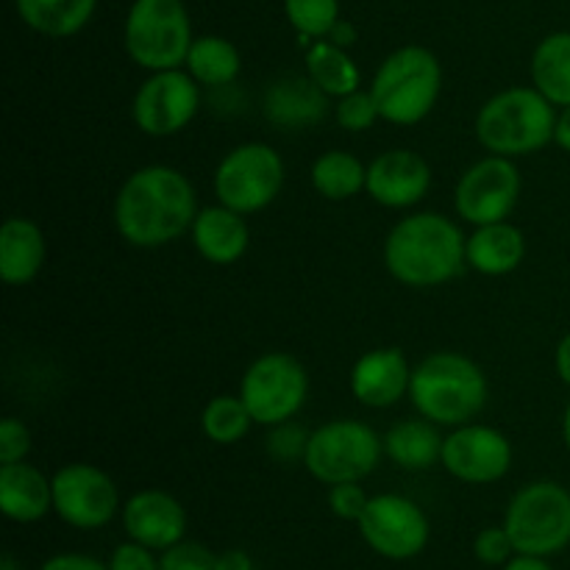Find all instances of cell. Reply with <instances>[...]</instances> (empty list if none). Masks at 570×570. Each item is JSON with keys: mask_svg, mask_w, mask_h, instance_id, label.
<instances>
[{"mask_svg": "<svg viewBox=\"0 0 570 570\" xmlns=\"http://www.w3.org/2000/svg\"><path fill=\"white\" fill-rule=\"evenodd\" d=\"M115 228L134 248H161L193 228L198 198L181 170L148 165L122 181L115 198Z\"/></svg>", "mask_w": 570, "mask_h": 570, "instance_id": "cell-1", "label": "cell"}, {"mask_svg": "<svg viewBox=\"0 0 570 570\" xmlns=\"http://www.w3.org/2000/svg\"><path fill=\"white\" fill-rule=\"evenodd\" d=\"M468 237L440 212H415L390 228L384 265L395 282L415 289L449 284L468 265Z\"/></svg>", "mask_w": 570, "mask_h": 570, "instance_id": "cell-2", "label": "cell"}, {"mask_svg": "<svg viewBox=\"0 0 570 570\" xmlns=\"http://www.w3.org/2000/svg\"><path fill=\"white\" fill-rule=\"evenodd\" d=\"M410 399L417 415L438 426H465L490 399L482 367L456 351H434L412 367Z\"/></svg>", "mask_w": 570, "mask_h": 570, "instance_id": "cell-3", "label": "cell"}, {"mask_svg": "<svg viewBox=\"0 0 570 570\" xmlns=\"http://www.w3.org/2000/svg\"><path fill=\"white\" fill-rule=\"evenodd\" d=\"M557 106L534 87H512L493 95L476 115V137L484 150L507 159L529 156L554 142Z\"/></svg>", "mask_w": 570, "mask_h": 570, "instance_id": "cell-4", "label": "cell"}, {"mask_svg": "<svg viewBox=\"0 0 570 570\" xmlns=\"http://www.w3.org/2000/svg\"><path fill=\"white\" fill-rule=\"evenodd\" d=\"M443 92V67L432 50L404 45L379 65L371 81L382 120L393 126H417L432 115Z\"/></svg>", "mask_w": 570, "mask_h": 570, "instance_id": "cell-5", "label": "cell"}, {"mask_svg": "<svg viewBox=\"0 0 570 570\" xmlns=\"http://www.w3.org/2000/svg\"><path fill=\"white\" fill-rule=\"evenodd\" d=\"M193 39V22L181 0H134L122 28L126 53L150 72L181 67Z\"/></svg>", "mask_w": 570, "mask_h": 570, "instance_id": "cell-6", "label": "cell"}, {"mask_svg": "<svg viewBox=\"0 0 570 570\" xmlns=\"http://www.w3.org/2000/svg\"><path fill=\"white\" fill-rule=\"evenodd\" d=\"M504 529L518 554H560L570 546V490L549 479L527 484L512 495Z\"/></svg>", "mask_w": 570, "mask_h": 570, "instance_id": "cell-7", "label": "cell"}, {"mask_svg": "<svg viewBox=\"0 0 570 570\" xmlns=\"http://www.w3.org/2000/svg\"><path fill=\"white\" fill-rule=\"evenodd\" d=\"M384 454V438H379L367 423L362 421H332L309 434L306 443L304 465L317 482L343 484L362 482L376 471Z\"/></svg>", "mask_w": 570, "mask_h": 570, "instance_id": "cell-8", "label": "cell"}, {"mask_svg": "<svg viewBox=\"0 0 570 570\" xmlns=\"http://www.w3.org/2000/svg\"><path fill=\"white\" fill-rule=\"evenodd\" d=\"M284 187V159L267 142H243L228 150L215 170L217 204L254 215L267 209Z\"/></svg>", "mask_w": 570, "mask_h": 570, "instance_id": "cell-9", "label": "cell"}, {"mask_svg": "<svg viewBox=\"0 0 570 570\" xmlns=\"http://www.w3.org/2000/svg\"><path fill=\"white\" fill-rule=\"evenodd\" d=\"M306 395H309L306 367L282 351H267L250 362L239 382V399L248 406L250 417L267 429L293 421L306 404Z\"/></svg>", "mask_w": 570, "mask_h": 570, "instance_id": "cell-10", "label": "cell"}, {"mask_svg": "<svg viewBox=\"0 0 570 570\" xmlns=\"http://www.w3.org/2000/svg\"><path fill=\"white\" fill-rule=\"evenodd\" d=\"M521 198V173L507 156H484L468 167L454 189V209L471 226H490L512 215Z\"/></svg>", "mask_w": 570, "mask_h": 570, "instance_id": "cell-11", "label": "cell"}, {"mask_svg": "<svg viewBox=\"0 0 570 570\" xmlns=\"http://www.w3.org/2000/svg\"><path fill=\"white\" fill-rule=\"evenodd\" d=\"M200 109V83L184 70L150 72L131 104L137 128L148 137H173L195 120Z\"/></svg>", "mask_w": 570, "mask_h": 570, "instance_id": "cell-12", "label": "cell"}, {"mask_svg": "<svg viewBox=\"0 0 570 570\" xmlns=\"http://www.w3.org/2000/svg\"><path fill=\"white\" fill-rule=\"evenodd\" d=\"M356 523L365 543L387 560H412L429 543V518L404 495H373Z\"/></svg>", "mask_w": 570, "mask_h": 570, "instance_id": "cell-13", "label": "cell"}, {"mask_svg": "<svg viewBox=\"0 0 570 570\" xmlns=\"http://www.w3.org/2000/svg\"><path fill=\"white\" fill-rule=\"evenodd\" d=\"M120 495L111 476L89 462H70L53 473V510L70 527L100 529L117 515Z\"/></svg>", "mask_w": 570, "mask_h": 570, "instance_id": "cell-14", "label": "cell"}, {"mask_svg": "<svg viewBox=\"0 0 570 570\" xmlns=\"http://www.w3.org/2000/svg\"><path fill=\"white\" fill-rule=\"evenodd\" d=\"M440 462L460 482L493 484L512 468V443L499 429L471 421L445 434Z\"/></svg>", "mask_w": 570, "mask_h": 570, "instance_id": "cell-15", "label": "cell"}, {"mask_svg": "<svg viewBox=\"0 0 570 570\" xmlns=\"http://www.w3.org/2000/svg\"><path fill=\"white\" fill-rule=\"evenodd\" d=\"M429 187H432V167L417 150H384L367 165L365 193L387 209H410L421 204Z\"/></svg>", "mask_w": 570, "mask_h": 570, "instance_id": "cell-16", "label": "cell"}, {"mask_svg": "<svg viewBox=\"0 0 570 570\" xmlns=\"http://www.w3.org/2000/svg\"><path fill=\"white\" fill-rule=\"evenodd\" d=\"M122 527L137 543L154 551H167L184 540L187 512L165 490H139L122 507Z\"/></svg>", "mask_w": 570, "mask_h": 570, "instance_id": "cell-17", "label": "cell"}, {"mask_svg": "<svg viewBox=\"0 0 570 570\" xmlns=\"http://www.w3.org/2000/svg\"><path fill=\"white\" fill-rule=\"evenodd\" d=\"M412 367L399 348H373L351 367V393L362 406L387 410L410 395Z\"/></svg>", "mask_w": 570, "mask_h": 570, "instance_id": "cell-18", "label": "cell"}, {"mask_svg": "<svg viewBox=\"0 0 570 570\" xmlns=\"http://www.w3.org/2000/svg\"><path fill=\"white\" fill-rule=\"evenodd\" d=\"M193 245L206 262L212 265H234L245 256L250 245V228L245 223V215L228 209V206H204L195 215L193 228Z\"/></svg>", "mask_w": 570, "mask_h": 570, "instance_id": "cell-19", "label": "cell"}, {"mask_svg": "<svg viewBox=\"0 0 570 570\" xmlns=\"http://www.w3.org/2000/svg\"><path fill=\"white\" fill-rule=\"evenodd\" d=\"M0 510L17 523L42 521L53 510V479L26 460L0 465Z\"/></svg>", "mask_w": 570, "mask_h": 570, "instance_id": "cell-20", "label": "cell"}, {"mask_svg": "<svg viewBox=\"0 0 570 570\" xmlns=\"http://www.w3.org/2000/svg\"><path fill=\"white\" fill-rule=\"evenodd\" d=\"M48 243L28 217H9L0 228V276L9 287H26L42 273Z\"/></svg>", "mask_w": 570, "mask_h": 570, "instance_id": "cell-21", "label": "cell"}, {"mask_svg": "<svg viewBox=\"0 0 570 570\" xmlns=\"http://www.w3.org/2000/svg\"><path fill=\"white\" fill-rule=\"evenodd\" d=\"M326 98L309 76H284L267 89L265 115L282 128L315 126L326 115Z\"/></svg>", "mask_w": 570, "mask_h": 570, "instance_id": "cell-22", "label": "cell"}, {"mask_svg": "<svg viewBox=\"0 0 570 570\" xmlns=\"http://www.w3.org/2000/svg\"><path fill=\"white\" fill-rule=\"evenodd\" d=\"M468 267L482 276H507L518 271L527 256V237L518 226L501 220L490 226H476L468 237Z\"/></svg>", "mask_w": 570, "mask_h": 570, "instance_id": "cell-23", "label": "cell"}, {"mask_svg": "<svg viewBox=\"0 0 570 570\" xmlns=\"http://www.w3.org/2000/svg\"><path fill=\"white\" fill-rule=\"evenodd\" d=\"M443 440L438 423L426 421V417L401 421L384 434V454L406 471H426V468L438 465L443 456Z\"/></svg>", "mask_w": 570, "mask_h": 570, "instance_id": "cell-24", "label": "cell"}, {"mask_svg": "<svg viewBox=\"0 0 570 570\" xmlns=\"http://www.w3.org/2000/svg\"><path fill=\"white\" fill-rule=\"evenodd\" d=\"M98 0H14L17 14L31 31L67 39L81 31L95 14Z\"/></svg>", "mask_w": 570, "mask_h": 570, "instance_id": "cell-25", "label": "cell"}, {"mask_svg": "<svg viewBox=\"0 0 570 570\" xmlns=\"http://www.w3.org/2000/svg\"><path fill=\"white\" fill-rule=\"evenodd\" d=\"M532 87L566 109L570 106V31H554L532 53Z\"/></svg>", "mask_w": 570, "mask_h": 570, "instance_id": "cell-26", "label": "cell"}, {"mask_svg": "<svg viewBox=\"0 0 570 570\" xmlns=\"http://www.w3.org/2000/svg\"><path fill=\"white\" fill-rule=\"evenodd\" d=\"M184 65L200 87H226L243 70V56H239L237 45L209 33V37L193 39Z\"/></svg>", "mask_w": 570, "mask_h": 570, "instance_id": "cell-27", "label": "cell"}, {"mask_svg": "<svg viewBox=\"0 0 570 570\" xmlns=\"http://www.w3.org/2000/svg\"><path fill=\"white\" fill-rule=\"evenodd\" d=\"M306 76L328 95V98H343V95L360 89V67L351 59L348 50L328 39H317L306 53Z\"/></svg>", "mask_w": 570, "mask_h": 570, "instance_id": "cell-28", "label": "cell"}, {"mask_svg": "<svg viewBox=\"0 0 570 570\" xmlns=\"http://www.w3.org/2000/svg\"><path fill=\"white\" fill-rule=\"evenodd\" d=\"M367 184V167L348 150H326L312 165V187L326 200H348Z\"/></svg>", "mask_w": 570, "mask_h": 570, "instance_id": "cell-29", "label": "cell"}, {"mask_svg": "<svg viewBox=\"0 0 570 570\" xmlns=\"http://www.w3.org/2000/svg\"><path fill=\"white\" fill-rule=\"evenodd\" d=\"M204 434L217 445H234L250 432L254 417L239 395H215L200 412Z\"/></svg>", "mask_w": 570, "mask_h": 570, "instance_id": "cell-30", "label": "cell"}, {"mask_svg": "<svg viewBox=\"0 0 570 570\" xmlns=\"http://www.w3.org/2000/svg\"><path fill=\"white\" fill-rule=\"evenodd\" d=\"M287 20L301 37L323 39L340 22L337 0H284Z\"/></svg>", "mask_w": 570, "mask_h": 570, "instance_id": "cell-31", "label": "cell"}, {"mask_svg": "<svg viewBox=\"0 0 570 570\" xmlns=\"http://www.w3.org/2000/svg\"><path fill=\"white\" fill-rule=\"evenodd\" d=\"M337 122L345 128V131H367V128L376 126V120H382L379 115L376 98L371 95V89H354V92L337 98Z\"/></svg>", "mask_w": 570, "mask_h": 570, "instance_id": "cell-32", "label": "cell"}, {"mask_svg": "<svg viewBox=\"0 0 570 570\" xmlns=\"http://www.w3.org/2000/svg\"><path fill=\"white\" fill-rule=\"evenodd\" d=\"M159 570H217V554L198 543H176L161 554Z\"/></svg>", "mask_w": 570, "mask_h": 570, "instance_id": "cell-33", "label": "cell"}, {"mask_svg": "<svg viewBox=\"0 0 570 570\" xmlns=\"http://www.w3.org/2000/svg\"><path fill=\"white\" fill-rule=\"evenodd\" d=\"M306 443H309V434H306L301 426H295L293 421H287L273 426L271 438H267V451L282 462H289V460L304 462Z\"/></svg>", "mask_w": 570, "mask_h": 570, "instance_id": "cell-34", "label": "cell"}, {"mask_svg": "<svg viewBox=\"0 0 570 570\" xmlns=\"http://www.w3.org/2000/svg\"><path fill=\"white\" fill-rule=\"evenodd\" d=\"M473 551H476V560L484 562V566H507L512 560L515 546H512L510 532L504 527H490L476 534Z\"/></svg>", "mask_w": 570, "mask_h": 570, "instance_id": "cell-35", "label": "cell"}, {"mask_svg": "<svg viewBox=\"0 0 570 570\" xmlns=\"http://www.w3.org/2000/svg\"><path fill=\"white\" fill-rule=\"evenodd\" d=\"M367 493L360 488V482H343V484H332L328 488V507L337 518L343 521H360L362 512L367 507Z\"/></svg>", "mask_w": 570, "mask_h": 570, "instance_id": "cell-36", "label": "cell"}, {"mask_svg": "<svg viewBox=\"0 0 570 570\" xmlns=\"http://www.w3.org/2000/svg\"><path fill=\"white\" fill-rule=\"evenodd\" d=\"M31 451V432L17 417H6L0 423V465H11V462H22Z\"/></svg>", "mask_w": 570, "mask_h": 570, "instance_id": "cell-37", "label": "cell"}, {"mask_svg": "<svg viewBox=\"0 0 570 570\" xmlns=\"http://www.w3.org/2000/svg\"><path fill=\"white\" fill-rule=\"evenodd\" d=\"M109 570H159V560L154 557V549L131 540V543L117 546L109 560Z\"/></svg>", "mask_w": 570, "mask_h": 570, "instance_id": "cell-38", "label": "cell"}, {"mask_svg": "<svg viewBox=\"0 0 570 570\" xmlns=\"http://www.w3.org/2000/svg\"><path fill=\"white\" fill-rule=\"evenodd\" d=\"M39 570H109V566L87 554H56Z\"/></svg>", "mask_w": 570, "mask_h": 570, "instance_id": "cell-39", "label": "cell"}, {"mask_svg": "<svg viewBox=\"0 0 570 570\" xmlns=\"http://www.w3.org/2000/svg\"><path fill=\"white\" fill-rule=\"evenodd\" d=\"M217 570H254V562H250V557L245 551L232 549L217 554Z\"/></svg>", "mask_w": 570, "mask_h": 570, "instance_id": "cell-40", "label": "cell"}, {"mask_svg": "<svg viewBox=\"0 0 570 570\" xmlns=\"http://www.w3.org/2000/svg\"><path fill=\"white\" fill-rule=\"evenodd\" d=\"M554 365H557V376H560V382L570 387V334L560 340V345H557V354H554Z\"/></svg>", "mask_w": 570, "mask_h": 570, "instance_id": "cell-41", "label": "cell"}, {"mask_svg": "<svg viewBox=\"0 0 570 570\" xmlns=\"http://www.w3.org/2000/svg\"><path fill=\"white\" fill-rule=\"evenodd\" d=\"M504 570H554L546 562V557H532V554H518L507 562Z\"/></svg>", "mask_w": 570, "mask_h": 570, "instance_id": "cell-42", "label": "cell"}, {"mask_svg": "<svg viewBox=\"0 0 570 570\" xmlns=\"http://www.w3.org/2000/svg\"><path fill=\"white\" fill-rule=\"evenodd\" d=\"M554 142L560 145V148L566 150V154H570V106H566V109H560V115H557Z\"/></svg>", "mask_w": 570, "mask_h": 570, "instance_id": "cell-43", "label": "cell"}, {"mask_svg": "<svg viewBox=\"0 0 570 570\" xmlns=\"http://www.w3.org/2000/svg\"><path fill=\"white\" fill-rule=\"evenodd\" d=\"M328 42L340 45V48H348V45H354V42H356V31H354V28L348 26V22L340 20L337 26L332 28V33H328Z\"/></svg>", "mask_w": 570, "mask_h": 570, "instance_id": "cell-44", "label": "cell"}, {"mask_svg": "<svg viewBox=\"0 0 570 570\" xmlns=\"http://www.w3.org/2000/svg\"><path fill=\"white\" fill-rule=\"evenodd\" d=\"M562 440H566V449L570 451V401L566 406V415H562Z\"/></svg>", "mask_w": 570, "mask_h": 570, "instance_id": "cell-45", "label": "cell"}, {"mask_svg": "<svg viewBox=\"0 0 570 570\" xmlns=\"http://www.w3.org/2000/svg\"><path fill=\"white\" fill-rule=\"evenodd\" d=\"M0 570H17V562H14V557H11V554H6V557H3V562H0Z\"/></svg>", "mask_w": 570, "mask_h": 570, "instance_id": "cell-46", "label": "cell"}]
</instances>
